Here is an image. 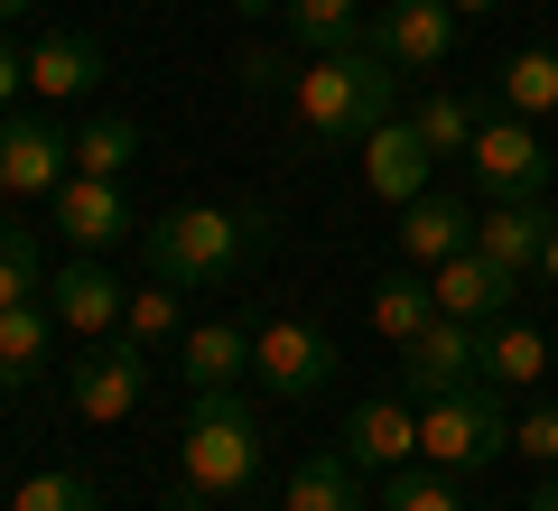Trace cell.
I'll list each match as a JSON object with an SVG mask.
<instances>
[{"label":"cell","instance_id":"obj_1","mask_svg":"<svg viewBox=\"0 0 558 511\" xmlns=\"http://www.w3.org/2000/svg\"><path fill=\"white\" fill-rule=\"evenodd\" d=\"M270 252V215L260 205H178V215H159L149 233H140V260H149V279H168V289L186 297H223L252 260Z\"/></svg>","mask_w":558,"mask_h":511},{"label":"cell","instance_id":"obj_2","mask_svg":"<svg viewBox=\"0 0 558 511\" xmlns=\"http://www.w3.org/2000/svg\"><path fill=\"white\" fill-rule=\"evenodd\" d=\"M260 484V418L242 391H196L178 428V511H233Z\"/></svg>","mask_w":558,"mask_h":511},{"label":"cell","instance_id":"obj_3","mask_svg":"<svg viewBox=\"0 0 558 511\" xmlns=\"http://www.w3.org/2000/svg\"><path fill=\"white\" fill-rule=\"evenodd\" d=\"M400 84H410V75L363 38V47H336V57H307L299 84H289V102H299V121H307L317 139H354V149H363V131L391 121Z\"/></svg>","mask_w":558,"mask_h":511},{"label":"cell","instance_id":"obj_4","mask_svg":"<svg viewBox=\"0 0 558 511\" xmlns=\"http://www.w3.org/2000/svg\"><path fill=\"white\" fill-rule=\"evenodd\" d=\"M418 455L447 465V474H484L494 455H512V418H502L494 381L447 391V400H418Z\"/></svg>","mask_w":558,"mask_h":511},{"label":"cell","instance_id":"obj_5","mask_svg":"<svg viewBox=\"0 0 558 511\" xmlns=\"http://www.w3.org/2000/svg\"><path fill=\"white\" fill-rule=\"evenodd\" d=\"M558 158L539 149V131L521 112H484L475 149H465V178L484 186V205H539V186H549Z\"/></svg>","mask_w":558,"mask_h":511},{"label":"cell","instance_id":"obj_6","mask_svg":"<svg viewBox=\"0 0 558 511\" xmlns=\"http://www.w3.org/2000/svg\"><path fill=\"white\" fill-rule=\"evenodd\" d=\"M336 373H344L336 344H326L307 316H270V326H252V381L270 400H317Z\"/></svg>","mask_w":558,"mask_h":511},{"label":"cell","instance_id":"obj_7","mask_svg":"<svg viewBox=\"0 0 558 511\" xmlns=\"http://www.w3.org/2000/svg\"><path fill=\"white\" fill-rule=\"evenodd\" d=\"M475 381H484V326H465V316H438L418 344H400L410 400H447V391H475Z\"/></svg>","mask_w":558,"mask_h":511},{"label":"cell","instance_id":"obj_8","mask_svg":"<svg viewBox=\"0 0 558 511\" xmlns=\"http://www.w3.org/2000/svg\"><path fill=\"white\" fill-rule=\"evenodd\" d=\"M140 391H149V344H131V334L84 344V363H75V418L112 428V418L140 410Z\"/></svg>","mask_w":558,"mask_h":511},{"label":"cell","instance_id":"obj_9","mask_svg":"<svg viewBox=\"0 0 558 511\" xmlns=\"http://www.w3.org/2000/svg\"><path fill=\"white\" fill-rule=\"evenodd\" d=\"M65 178H75V139L47 112L0 121V196H57Z\"/></svg>","mask_w":558,"mask_h":511},{"label":"cell","instance_id":"obj_10","mask_svg":"<svg viewBox=\"0 0 558 511\" xmlns=\"http://www.w3.org/2000/svg\"><path fill=\"white\" fill-rule=\"evenodd\" d=\"M363 38H373L400 75H438V65L457 57V10H447V0H391Z\"/></svg>","mask_w":558,"mask_h":511},{"label":"cell","instance_id":"obj_11","mask_svg":"<svg viewBox=\"0 0 558 511\" xmlns=\"http://www.w3.org/2000/svg\"><path fill=\"white\" fill-rule=\"evenodd\" d=\"M47 307H57V326H65V334L102 344V334H121V307H131V289H121V279L102 270L94 252H75L57 279H47Z\"/></svg>","mask_w":558,"mask_h":511},{"label":"cell","instance_id":"obj_12","mask_svg":"<svg viewBox=\"0 0 558 511\" xmlns=\"http://www.w3.org/2000/svg\"><path fill=\"white\" fill-rule=\"evenodd\" d=\"M47 223H57L75 252H94V260H102L121 233H131V196H121V178H84V168H75V178L47 196Z\"/></svg>","mask_w":558,"mask_h":511},{"label":"cell","instance_id":"obj_13","mask_svg":"<svg viewBox=\"0 0 558 511\" xmlns=\"http://www.w3.org/2000/svg\"><path fill=\"white\" fill-rule=\"evenodd\" d=\"M428 279H438V316H465V326H502L512 297H521V270H502V260H484V252L438 260Z\"/></svg>","mask_w":558,"mask_h":511},{"label":"cell","instance_id":"obj_14","mask_svg":"<svg viewBox=\"0 0 558 511\" xmlns=\"http://www.w3.org/2000/svg\"><path fill=\"white\" fill-rule=\"evenodd\" d=\"M344 455H354L363 474H391L418 455V400L391 391V400H354V418H344Z\"/></svg>","mask_w":558,"mask_h":511},{"label":"cell","instance_id":"obj_15","mask_svg":"<svg viewBox=\"0 0 558 511\" xmlns=\"http://www.w3.org/2000/svg\"><path fill=\"white\" fill-rule=\"evenodd\" d=\"M428 168H438V149L418 139V121H381V131H363V186H373L381 205L428 196Z\"/></svg>","mask_w":558,"mask_h":511},{"label":"cell","instance_id":"obj_16","mask_svg":"<svg viewBox=\"0 0 558 511\" xmlns=\"http://www.w3.org/2000/svg\"><path fill=\"white\" fill-rule=\"evenodd\" d=\"M178 373H186V391H233L252 373V334L233 316H205V326L178 334Z\"/></svg>","mask_w":558,"mask_h":511},{"label":"cell","instance_id":"obj_17","mask_svg":"<svg viewBox=\"0 0 558 511\" xmlns=\"http://www.w3.org/2000/svg\"><path fill=\"white\" fill-rule=\"evenodd\" d=\"M400 252H410L418 270H438V260L475 252V215H465L457 196H410L400 205Z\"/></svg>","mask_w":558,"mask_h":511},{"label":"cell","instance_id":"obj_18","mask_svg":"<svg viewBox=\"0 0 558 511\" xmlns=\"http://www.w3.org/2000/svg\"><path fill=\"white\" fill-rule=\"evenodd\" d=\"M28 84H38L47 102H75L102 84V47L84 38V28H47L38 47H28Z\"/></svg>","mask_w":558,"mask_h":511},{"label":"cell","instance_id":"obj_19","mask_svg":"<svg viewBox=\"0 0 558 511\" xmlns=\"http://www.w3.org/2000/svg\"><path fill=\"white\" fill-rule=\"evenodd\" d=\"M549 223H558V215H539V205H484V215H475V252L531 279L539 252H549Z\"/></svg>","mask_w":558,"mask_h":511},{"label":"cell","instance_id":"obj_20","mask_svg":"<svg viewBox=\"0 0 558 511\" xmlns=\"http://www.w3.org/2000/svg\"><path fill=\"white\" fill-rule=\"evenodd\" d=\"M279 511H363V465H354L344 447H317V455H299V474H289Z\"/></svg>","mask_w":558,"mask_h":511},{"label":"cell","instance_id":"obj_21","mask_svg":"<svg viewBox=\"0 0 558 511\" xmlns=\"http://www.w3.org/2000/svg\"><path fill=\"white\" fill-rule=\"evenodd\" d=\"M428 326H438V279L381 270V289H373V334H381V344H418Z\"/></svg>","mask_w":558,"mask_h":511},{"label":"cell","instance_id":"obj_22","mask_svg":"<svg viewBox=\"0 0 558 511\" xmlns=\"http://www.w3.org/2000/svg\"><path fill=\"white\" fill-rule=\"evenodd\" d=\"M47 354H57V307H0V391H20V381L47 373Z\"/></svg>","mask_w":558,"mask_h":511},{"label":"cell","instance_id":"obj_23","mask_svg":"<svg viewBox=\"0 0 558 511\" xmlns=\"http://www.w3.org/2000/svg\"><path fill=\"white\" fill-rule=\"evenodd\" d=\"M279 20H289V47H299V57H336V47H363V0H289V10H279Z\"/></svg>","mask_w":558,"mask_h":511},{"label":"cell","instance_id":"obj_24","mask_svg":"<svg viewBox=\"0 0 558 511\" xmlns=\"http://www.w3.org/2000/svg\"><path fill=\"white\" fill-rule=\"evenodd\" d=\"M558 363V344L539 326H521V316H502V326H484V381H502V391H521V381H539Z\"/></svg>","mask_w":558,"mask_h":511},{"label":"cell","instance_id":"obj_25","mask_svg":"<svg viewBox=\"0 0 558 511\" xmlns=\"http://www.w3.org/2000/svg\"><path fill=\"white\" fill-rule=\"evenodd\" d=\"M381 511H475L465 502V484L447 465H428V455H410V465L381 474Z\"/></svg>","mask_w":558,"mask_h":511},{"label":"cell","instance_id":"obj_26","mask_svg":"<svg viewBox=\"0 0 558 511\" xmlns=\"http://www.w3.org/2000/svg\"><path fill=\"white\" fill-rule=\"evenodd\" d=\"M410 121H418V139H428L438 158H465V149H475V131H484V102L475 94H418Z\"/></svg>","mask_w":558,"mask_h":511},{"label":"cell","instance_id":"obj_27","mask_svg":"<svg viewBox=\"0 0 558 511\" xmlns=\"http://www.w3.org/2000/svg\"><path fill=\"white\" fill-rule=\"evenodd\" d=\"M502 112H521V121H539V112H558V47H521L512 65H502Z\"/></svg>","mask_w":558,"mask_h":511},{"label":"cell","instance_id":"obj_28","mask_svg":"<svg viewBox=\"0 0 558 511\" xmlns=\"http://www.w3.org/2000/svg\"><path fill=\"white\" fill-rule=\"evenodd\" d=\"M131 158H140V121L102 112V121H84V131H75V168H84V178H121Z\"/></svg>","mask_w":558,"mask_h":511},{"label":"cell","instance_id":"obj_29","mask_svg":"<svg viewBox=\"0 0 558 511\" xmlns=\"http://www.w3.org/2000/svg\"><path fill=\"white\" fill-rule=\"evenodd\" d=\"M121 334H131V344H168V334H186V289H168V279L131 289V307H121Z\"/></svg>","mask_w":558,"mask_h":511},{"label":"cell","instance_id":"obj_30","mask_svg":"<svg viewBox=\"0 0 558 511\" xmlns=\"http://www.w3.org/2000/svg\"><path fill=\"white\" fill-rule=\"evenodd\" d=\"M38 289H47V270H38V233H28V223H0V307H28Z\"/></svg>","mask_w":558,"mask_h":511},{"label":"cell","instance_id":"obj_31","mask_svg":"<svg viewBox=\"0 0 558 511\" xmlns=\"http://www.w3.org/2000/svg\"><path fill=\"white\" fill-rule=\"evenodd\" d=\"M10 511H102V492H94V474L47 465V474H28V484H20V502H10Z\"/></svg>","mask_w":558,"mask_h":511},{"label":"cell","instance_id":"obj_32","mask_svg":"<svg viewBox=\"0 0 558 511\" xmlns=\"http://www.w3.org/2000/svg\"><path fill=\"white\" fill-rule=\"evenodd\" d=\"M299 47H242V65H233V75H242V94H289V84H299Z\"/></svg>","mask_w":558,"mask_h":511},{"label":"cell","instance_id":"obj_33","mask_svg":"<svg viewBox=\"0 0 558 511\" xmlns=\"http://www.w3.org/2000/svg\"><path fill=\"white\" fill-rule=\"evenodd\" d=\"M512 447L531 455V465H558V400H531V410L512 418Z\"/></svg>","mask_w":558,"mask_h":511},{"label":"cell","instance_id":"obj_34","mask_svg":"<svg viewBox=\"0 0 558 511\" xmlns=\"http://www.w3.org/2000/svg\"><path fill=\"white\" fill-rule=\"evenodd\" d=\"M20 84H28V57L10 38H0V112H10V102H20Z\"/></svg>","mask_w":558,"mask_h":511},{"label":"cell","instance_id":"obj_35","mask_svg":"<svg viewBox=\"0 0 558 511\" xmlns=\"http://www.w3.org/2000/svg\"><path fill=\"white\" fill-rule=\"evenodd\" d=\"M242 20H279V10H289V0H233Z\"/></svg>","mask_w":558,"mask_h":511},{"label":"cell","instance_id":"obj_36","mask_svg":"<svg viewBox=\"0 0 558 511\" xmlns=\"http://www.w3.org/2000/svg\"><path fill=\"white\" fill-rule=\"evenodd\" d=\"M539 279H549V289H558V223H549V252H539Z\"/></svg>","mask_w":558,"mask_h":511},{"label":"cell","instance_id":"obj_37","mask_svg":"<svg viewBox=\"0 0 558 511\" xmlns=\"http://www.w3.org/2000/svg\"><path fill=\"white\" fill-rule=\"evenodd\" d=\"M447 10H457V20H484V10H502V0H447Z\"/></svg>","mask_w":558,"mask_h":511},{"label":"cell","instance_id":"obj_38","mask_svg":"<svg viewBox=\"0 0 558 511\" xmlns=\"http://www.w3.org/2000/svg\"><path fill=\"white\" fill-rule=\"evenodd\" d=\"M20 10H28V0H0V20H20Z\"/></svg>","mask_w":558,"mask_h":511}]
</instances>
